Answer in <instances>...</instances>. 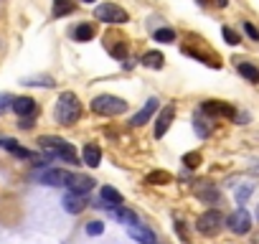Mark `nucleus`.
Here are the masks:
<instances>
[{"label":"nucleus","instance_id":"obj_16","mask_svg":"<svg viewBox=\"0 0 259 244\" xmlns=\"http://www.w3.org/2000/svg\"><path fill=\"white\" fill-rule=\"evenodd\" d=\"M84 163H87L89 168L102 166V148H99L97 143H87V145H84Z\"/></svg>","mask_w":259,"mask_h":244},{"label":"nucleus","instance_id":"obj_13","mask_svg":"<svg viewBox=\"0 0 259 244\" xmlns=\"http://www.w3.org/2000/svg\"><path fill=\"white\" fill-rule=\"evenodd\" d=\"M124 201H122V193L117 191V188H112V186H102V191H99V206H104V209H114V206H122Z\"/></svg>","mask_w":259,"mask_h":244},{"label":"nucleus","instance_id":"obj_7","mask_svg":"<svg viewBox=\"0 0 259 244\" xmlns=\"http://www.w3.org/2000/svg\"><path fill=\"white\" fill-rule=\"evenodd\" d=\"M226 226L234 231V234H246L251 229V214L246 209H236L229 219H226Z\"/></svg>","mask_w":259,"mask_h":244},{"label":"nucleus","instance_id":"obj_34","mask_svg":"<svg viewBox=\"0 0 259 244\" xmlns=\"http://www.w3.org/2000/svg\"><path fill=\"white\" fill-rule=\"evenodd\" d=\"M176 231H178V236H181L183 241H188V236H186V229H183V224H181V221H176Z\"/></svg>","mask_w":259,"mask_h":244},{"label":"nucleus","instance_id":"obj_18","mask_svg":"<svg viewBox=\"0 0 259 244\" xmlns=\"http://www.w3.org/2000/svg\"><path fill=\"white\" fill-rule=\"evenodd\" d=\"M64 209H66L69 214H81V211L87 209V196H76V193H69V196L64 198Z\"/></svg>","mask_w":259,"mask_h":244},{"label":"nucleus","instance_id":"obj_6","mask_svg":"<svg viewBox=\"0 0 259 244\" xmlns=\"http://www.w3.org/2000/svg\"><path fill=\"white\" fill-rule=\"evenodd\" d=\"M71 176H74V173H69V171H64V168H49V171H41L36 178H38L41 183H46V186H69Z\"/></svg>","mask_w":259,"mask_h":244},{"label":"nucleus","instance_id":"obj_36","mask_svg":"<svg viewBox=\"0 0 259 244\" xmlns=\"http://www.w3.org/2000/svg\"><path fill=\"white\" fill-rule=\"evenodd\" d=\"M81 3H94V0H81Z\"/></svg>","mask_w":259,"mask_h":244},{"label":"nucleus","instance_id":"obj_11","mask_svg":"<svg viewBox=\"0 0 259 244\" xmlns=\"http://www.w3.org/2000/svg\"><path fill=\"white\" fill-rule=\"evenodd\" d=\"M155 112H158V99H155V97H150V99L145 102V107H143L133 119H130V125H133V128H143V125H148V119H150Z\"/></svg>","mask_w":259,"mask_h":244},{"label":"nucleus","instance_id":"obj_32","mask_svg":"<svg viewBox=\"0 0 259 244\" xmlns=\"http://www.w3.org/2000/svg\"><path fill=\"white\" fill-rule=\"evenodd\" d=\"M23 84H31V87H33V84H44V87H51L54 82H51L49 76H44V79H28V82H23Z\"/></svg>","mask_w":259,"mask_h":244},{"label":"nucleus","instance_id":"obj_35","mask_svg":"<svg viewBox=\"0 0 259 244\" xmlns=\"http://www.w3.org/2000/svg\"><path fill=\"white\" fill-rule=\"evenodd\" d=\"M213 3H216L219 8H226V6H229V0H213Z\"/></svg>","mask_w":259,"mask_h":244},{"label":"nucleus","instance_id":"obj_17","mask_svg":"<svg viewBox=\"0 0 259 244\" xmlns=\"http://www.w3.org/2000/svg\"><path fill=\"white\" fill-rule=\"evenodd\" d=\"M140 64L148 66V69H155V71H158V69L165 66V56H163L160 51H145L143 59H140Z\"/></svg>","mask_w":259,"mask_h":244},{"label":"nucleus","instance_id":"obj_27","mask_svg":"<svg viewBox=\"0 0 259 244\" xmlns=\"http://www.w3.org/2000/svg\"><path fill=\"white\" fill-rule=\"evenodd\" d=\"M183 163H186V168H198L201 166V153H186L183 155Z\"/></svg>","mask_w":259,"mask_h":244},{"label":"nucleus","instance_id":"obj_33","mask_svg":"<svg viewBox=\"0 0 259 244\" xmlns=\"http://www.w3.org/2000/svg\"><path fill=\"white\" fill-rule=\"evenodd\" d=\"M18 125H21L23 130H31V128H33V117H26V119H21Z\"/></svg>","mask_w":259,"mask_h":244},{"label":"nucleus","instance_id":"obj_19","mask_svg":"<svg viewBox=\"0 0 259 244\" xmlns=\"http://www.w3.org/2000/svg\"><path fill=\"white\" fill-rule=\"evenodd\" d=\"M94 26L92 23H79L74 31H71V36H74V41H79V44H87V41H92L94 38Z\"/></svg>","mask_w":259,"mask_h":244},{"label":"nucleus","instance_id":"obj_21","mask_svg":"<svg viewBox=\"0 0 259 244\" xmlns=\"http://www.w3.org/2000/svg\"><path fill=\"white\" fill-rule=\"evenodd\" d=\"M236 69H239V74H241L246 82H251V84H259V69H256L254 64H249V61H241Z\"/></svg>","mask_w":259,"mask_h":244},{"label":"nucleus","instance_id":"obj_9","mask_svg":"<svg viewBox=\"0 0 259 244\" xmlns=\"http://www.w3.org/2000/svg\"><path fill=\"white\" fill-rule=\"evenodd\" d=\"M203 114H211V117H236V109L226 102H219V99H208L201 104Z\"/></svg>","mask_w":259,"mask_h":244},{"label":"nucleus","instance_id":"obj_23","mask_svg":"<svg viewBox=\"0 0 259 244\" xmlns=\"http://www.w3.org/2000/svg\"><path fill=\"white\" fill-rule=\"evenodd\" d=\"M170 173L168 171H150L148 176H145V183H150V186H163V183H170Z\"/></svg>","mask_w":259,"mask_h":244},{"label":"nucleus","instance_id":"obj_15","mask_svg":"<svg viewBox=\"0 0 259 244\" xmlns=\"http://www.w3.org/2000/svg\"><path fill=\"white\" fill-rule=\"evenodd\" d=\"M109 214H112L117 221L127 224V226H135V224H140L138 214H135V211H130V209H124V206H114V209H109Z\"/></svg>","mask_w":259,"mask_h":244},{"label":"nucleus","instance_id":"obj_24","mask_svg":"<svg viewBox=\"0 0 259 244\" xmlns=\"http://www.w3.org/2000/svg\"><path fill=\"white\" fill-rule=\"evenodd\" d=\"M74 0H54V18H61V16H69L74 13Z\"/></svg>","mask_w":259,"mask_h":244},{"label":"nucleus","instance_id":"obj_4","mask_svg":"<svg viewBox=\"0 0 259 244\" xmlns=\"http://www.w3.org/2000/svg\"><path fill=\"white\" fill-rule=\"evenodd\" d=\"M196 229H198V234H203V236H216V234L224 229V214H221L219 209L203 211V214L198 216V221H196Z\"/></svg>","mask_w":259,"mask_h":244},{"label":"nucleus","instance_id":"obj_29","mask_svg":"<svg viewBox=\"0 0 259 244\" xmlns=\"http://www.w3.org/2000/svg\"><path fill=\"white\" fill-rule=\"evenodd\" d=\"M102 231H104V224H102V221H89V224H87V234H89V236H99Z\"/></svg>","mask_w":259,"mask_h":244},{"label":"nucleus","instance_id":"obj_10","mask_svg":"<svg viewBox=\"0 0 259 244\" xmlns=\"http://www.w3.org/2000/svg\"><path fill=\"white\" fill-rule=\"evenodd\" d=\"M13 109H16V114H18L21 119H26V117H36L38 104H36L33 97H16V99H13Z\"/></svg>","mask_w":259,"mask_h":244},{"label":"nucleus","instance_id":"obj_22","mask_svg":"<svg viewBox=\"0 0 259 244\" xmlns=\"http://www.w3.org/2000/svg\"><path fill=\"white\" fill-rule=\"evenodd\" d=\"M196 196L203 201V204H219V191L213 186H198L196 188Z\"/></svg>","mask_w":259,"mask_h":244},{"label":"nucleus","instance_id":"obj_37","mask_svg":"<svg viewBox=\"0 0 259 244\" xmlns=\"http://www.w3.org/2000/svg\"><path fill=\"white\" fill-rule=\"evenodd\" d=\"M198 3H201V6H206V0H198Z\"/></svg>","mask_w":259,"mask_h":244},{"label":"nucleus","instance_id":"obj_3","mask_svg":"<svg viewBox=\"0 0 259 244\" xmlns=\"http://www.w3.org/2000/svg\"><path fill=\"white\" fill-rule=\"evenodd\" d=\"M124 109H127V102L122 97H114V94H99L92 99V112L102 114V117H117Z\"/></svg>","mask_w":259,"mask_h":244},{"label":"nucleus","instance_id":"obj_2","mask_svg":"<svg viewBox=\"0 0 259 244\" xmlns=\"http://www.w3.org/2000/svg\"><path fill=\"white\" fill-rule=\"evenodd\" d=\"M81 117V102L74 92H61V97L56 99V109H54V119L59 125H74Z\"/></svg>","mask_w":259,"mask_h":244},{"label":"nucleus","instance_id":"obj_26","mask_svg":"<svg viewBox=\"0 0 259 244\" xmlns=\"http://www.w3.org/2000/svg\"><path fill=\"white\" fill-rule=\"evenodd\" d=\"M221 36H224V41H226L229 46H239V33H236L234 28L224 26V28H221Z\"/></svg>","mask_w":259,"mask_h":244},{"label":"nucleus","instance_id":"obj_5","mask_svg":"<svg viewBox=\"0 0 259 244\" xmlns=\"http://www.w3.org/2000/svg\"><path fill=\"white\" fill-rule=\"evenodd\" d=\"M94 18L102 21V23H127L130 21V13L114 3H102L94 8Z\"/></svg>","mask_w":259,"mask_h":244},{"label":"nucleus","instance_id":"obj_20","mask_svg":"<svg viewBox=\"0 0 259 244\" xmlns=\"http://www.w3.org/2000/svg\"><path fill=\"white\" fill-rule=\"evenodd\" d=\"M0 145H3L8 153H13L16 158H33V153L28 150V148H23V145H18L16 140H11V138H6L3 143H0Z\"/></svg>","mask_w":259,"mask_h":244},{"label":"nucleus","instance_id":"obj_12","mask_svg":"<svg viewBox=\"0 0 259 244\" xmlns=\"http://www.w3.org/2000/svg\"><path fill=\"white\" fill-rule=\"evenodd\" d=\"M66 188H69L71 193H76V196H87V193H89V191L94 188V178H89V176H79V173H74Z\"/></svg>","mask_w":259,"mask_h":244},{"label":"nucleus","instance_id":"obj_8","mask_svg":"<svg viewBox=\"0 0 259 244\" xmlns=\"http://www.w3.org/2000/svg\"><path fill=\"white\" fill-rule=\"evenodd\" d=\"M173 119H176V104H165V107L158 112V119H155V138H158V140H163V135L170 130Z\"/></svg>","mask_w":259,"mask_h":244},{"label":"nucleus","instance_id":"obj_1","mask_svg":"<svg viewBox=\"0 0 259 244\" xmlns=\"http://www.w3.org/2000/svg\"><path fill=\"white\" fill-rule=\"evenodd\" d=\"M36 143H38V148H41L49 158L64 160V163H71V166H79V153H76V148H74L69 140L54 138V135H41Z\"/></svg>","mask_w":259,"mask_h":244},{"label":"nucleus","instance_id":"obj_31","mask_svg":"<svg viewBox=\"0 0 259 244\" xmlns=\"http://www.w3.org/2000/svg\"><path fill=\"white\" fill-rule=\"evenodd\" d=\"M112 56H114V59H122V56H127V44H119V46H114V49H112Z\"/></svg>","mask_w":259,"mask_h":244},{"label":"nucleus","instance_id":"obj_28","mask_svg":"<svg viewBox=\"0 0 259 244\" xmlns=\"http://www.w3.org/2000/svg\"><path fill=\"white\" fill-rule=\"evenodd\" d=\"M13 99H16V97H11V94H6V92H0V114H6L8 109H13Z\"/></svg>","mask_w":259,"mask_h":244},{"label":"nucleus","instance_id":"obj_25","mask_svg":"<svg viewBox=\"0 0 259 244\" xmlns=\"http://www.w3.org/2000/svg\"><path fill=\"white\" fill-rule=\"evenodd\" d=\"M153 38H155L158 44H173V41H176V31H173V28H158V31L153 33Z\"/></svg>","mask_w":259,"mask_h":244},{"label":"nucleus","instance_id":"obj_14","mask_svg":"<svg viewBox=\"0 0 259 244\" xmlns=\"http://www.w3.org/2000/svg\"><path fill=\"white\" fill-rule=\"evenodd\" d=\"M127 231H130V236H133L138 244H158V236H155V231H150V229H148V226H143V224L127 226Z\"/></svg>","mask_w":259,"mask_h":244},{"label":"nucleus","instance_id":"obj_30","mask_svg":"<svg viewBox=\"0 0 259 244\" xmlns=\"http://www.w3.org/2000/svg\"><path fill=\"white\" fill-rule=\"evenodd\" d=\"M244 31H246V36H249L251 41H259V31H256V28H254L249 21H244Z\"/></svg>","mask_w":259,"mask_h":244}]
</instances>
